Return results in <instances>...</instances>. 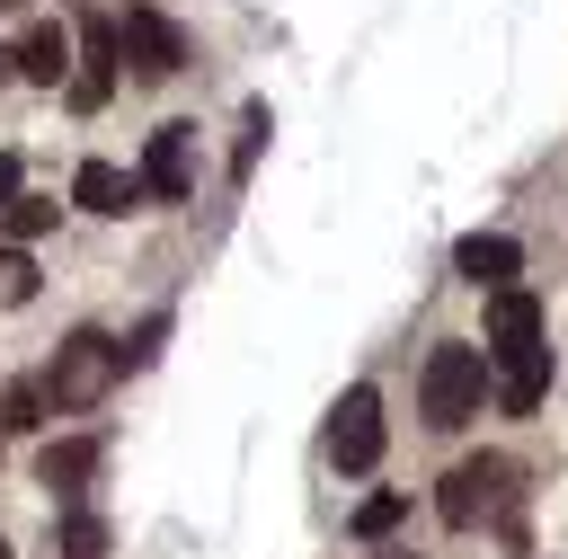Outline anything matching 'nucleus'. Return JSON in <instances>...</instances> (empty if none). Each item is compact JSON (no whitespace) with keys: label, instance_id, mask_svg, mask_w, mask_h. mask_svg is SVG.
Here are the masks:
<instances>
[{"label":"nucleus","instance_id":"f257e3e1","mask_svg":"<svg viewBox=\"0 0 568 559\" xmlns=\"http://www.w3.org/2000/svg\"><path fill=\"white\" fill-rule=\"evenodd\" d=\"M479 364H497L506 382H497V399L524 417V408H541V382H550V355H541V302L524 293V284H497L488 293V355Z\"/></svg>","mask_w":568,"mask_h":559},{"label":"nucleus","instance_id":"f03ea898","mask_svg":"<svg viewBox=\"0 0 568 559\" xmlns=\"http://www.w3.org/2000/svg\"><path fill=\"white\" fill-rule=\"evenodd\" d=\"M479 399H488V364H479V346H462V337L426 346V373H417V408H426V426L453 435V426L479 417Z\"/></svg>","mask_w":568,"mask_h":559},{"label":"nucleus","instance_id":"7ed1b4c3","mask_svg":"<svg viewBox=\"0 0 568 559\" xmlns=\"http://www.w3.org/2000/svg\"><path fill=\"white\" fill-rule=\"evenodd\" d=\"M115 373H124V355H115V337H98V328H80L71 346H53V373L36 382L53 408H98L106 390H115Z\"/></svg>","mask_w":568,"mask_h":559},{"label":"nucleus","instance_id":"20e7f679","mask_svg":"<svg viewBox=\"0 0 568 559\" xmlns=\"http://www.w3.org/2000/svg\"><path fill=\"white\" fill-rule=\"evenodd\" d=\"M506 453H470V461H453L444 470V488H435V515L453 524V532H470V524H488L497 515V497H506Z\"/></svg>","mask_w":568,"mask_h":559},{"label":"nucleus","instance_id":"39448f33","mask_svg":"<svg viewBox=\"0 0 568 559\" xmlns=\"http://www.w3.org/2000/svg\"><path fill=\"white\" fill-rule=\"evenodd\" d=\"M328 461H337V470H373V461H382V390H373V382H355V390L328 408Z\"/></svg>","mask_w":568,"mask_h":559},{"label":"nucleus","instance_id":"423d86ee","mask_svg":"<svg viewBox=\"0 0 568 559\" xmlns=\"http://www.w3.org/2000/svg\"><path fill=\"white\" fill-rule=\"evenodd\" d=\"M142 204H186V186H195V124H160L151 142H142Z\"/></svg>","mask_w":568,"mask_h":559},{"label":"nucleus","instance_id":"0eeeda50","mask_svg":"<svg viewBox=\"0 0 568 559\" xmlns=\"http://www.w3.org/2000/svg\"><path fill=\"white\" fill-rule=\"evenodd\" d=\"M71 62H80V71H71V106L98 115V106L115 98V18H89V27L71 35Z\"/></svg>","mask_w":568,"mask_h":559},{"label":"nucleus","instance_id":"6e6552de","mask_svg":"<svg viewBox=\"0 0 568 559\" xmlns=\"http://www.w3.org/2000/svg\"><path fill=\"white\" fill-rule=\"evenodd\" d=\"M115 53H133V71H142V80H169V71L186 62V35H178L160 9H124V27H115Z\"/></svg>","mask_w":568,"mask_h":559},{"label":"nucleus","instance_id":"1a4fd4ad","mask_svg":"<svg viewBox=\"0 0 568 559\" xmlns=\"http://www.w3.org/2000/svg\"><path fill=\"white\" fill-rule=\"evenodd\" d=\"M71 204H80V213H106V222H115V213H142V177L115 169V160H80V169H71Z\"/></svg>","mask_w":568,"mask_h":559},{"label":"nucleus","instance_id":"9d476101","mask_svg":"<svg viewBox=\"0 0 568 559\" xmlns=\"http://www.w3.org/2000/svg\"><path fill=\"white\" fill-rule=\"evenodd\" d=\"M98 461H106V444H98V435H53V444L36 453V479H44L53 497H80V488L98 479Z\"/></svg>","mask_w":568,"mask_h":559},{"label":"nucleus","instance_id":"9b49d317","mask_svg":"<svg viewBox=\"0 0 568 559\" xmlns=\"http://www.w3.org/2000/svg\"><path fill=\"white\" fill-rule=\"evenodd\" d=\"M453 266H462L470 284H488V293H497L506 275H524V248H515L506 231H470V240H453Z\"/></svg>","mask_w":568,"mask_h":559},{"label":"nucleus","instance_id":"f8f14e48","mask_svg":"<svg viewBox=\"0 0 568 559\" xmlns=\"http://www.w3.org/2000/svg\"><path fill=\"white\" fill-rule=\"evenodd\" d=\"M9 62H18V71L36 80V89H53V80H71V27H36V35H27V44L9 53Z\"/></svg>","mask_w":568,"mask_h":559},{"label":"nucleus","instance_id":"ddd939ff","mask_svg":"<svg viewBox=\"0 0 568 559\" xmlns=\"http://www.w3.org/2000/svg\"><path fill=\"white\" fill-rule=\"evenodd\" d=\"M0 231H9L18 248H27V240H44V231H53V195H27V186H18V195L0 204Z\"/></svg>","mask_w":568,"mask_h":559},{"label":"nucleus","instance_id":"4468645a","mask_svg":"<svg viewBox=\"0 0 568 559\" xmlns=\"http://www.w3.org/2000/svg\"><path fill=\"white\" fill-rule=\"evenodd\" d=\"M62 559H106V515L62 506Z\"/></svg>","mask_w":568,"mask_h":559},{"label":"nucleus","instance_id":"2eb2a0df","mask_svg":"<svg viewBox=\"0 0 568 559\" xmlns=\"http://www.w3.org/2000/svg\"><path fill=\"white\" fill-rule=\"evenodd\" d=\"M399 515H408V497H399V488L364 497V506H355V541H382V532H399Z\"/></svg>","mask_w":568,"mask_h":559},{"label":"nucleus","instance_id":"dca6fc26","mask_svg":"<svg viewBox=\"0 0 568 559\" xmlns=\"http://www.w3.org/2000/svg\"><path fill=\"white\" fill-rule=\"evenodd\" d=\"M0 426H9V435L44 426V390H36V382H9V399H0Z\"/></svg>","mask_w":568,"mask_h":559},{"label":"nucleus","instance_id":"f3484780","mask_svg":"<svg viewBox=\"0 0 568 559\" xmlns=\"http://www.w3.org/2000/svg\"><path fill=\"white\" fill-rule=\"evenodd\" d=\"M0 302H36V266H27V248H0Z\"/></svg>","mask_w":568,"mask_h":559},{"label":"nucleus","instance_id":"a211bd4d","mask_svg":"<svg viewBox=\"0 0 568 559\" xmlns=\"http://www.w3.org/2000/svg\"><path fill=\"white\" fill-rule=\"evenodd\" d=\"M257 151H266V106H248V124H240V151H231V169L248 177V169H257Z\"/></svg>","mask_w":568,"mask_h":559},{"label":"nucleus","instance_id":"6ab92c4d","mask_svg":"<svg viewBox=\"0 0 568 559\" xmlns=\"http://www.w3.org/2000/svg\"><path fill=\"white\" fill-rule=\"evenodd\" d=\"M18 195V151H0V204Z\"/></svg>","mask_w":568,"mask_h":559},{"label":"nucleus","instance_id":"aec40b11","mask_svg":"<svg viewBox=\"0 0 568 559\" xmlns=\"http://www.w3.org/2000/svg\"><path fill=\"white\" fill-rule=\"evenodd\" d=\"M0 80H9V53H0Z\"/></svg>","mask_w":568,"mask_h":559},{"label":"nucleus","instance_id":"412c9836","mask_svg":"<svg viewBox=\"0 0 568 559\" xmlns=\"http://www.w3.org/2000/svg\"><path fill=\"white\" fill-rule=\"evenodd\" d=\"M0 559H9V532H0Z\"/></svg>","mask_w":568,"mask_h":559}]
</instances>
